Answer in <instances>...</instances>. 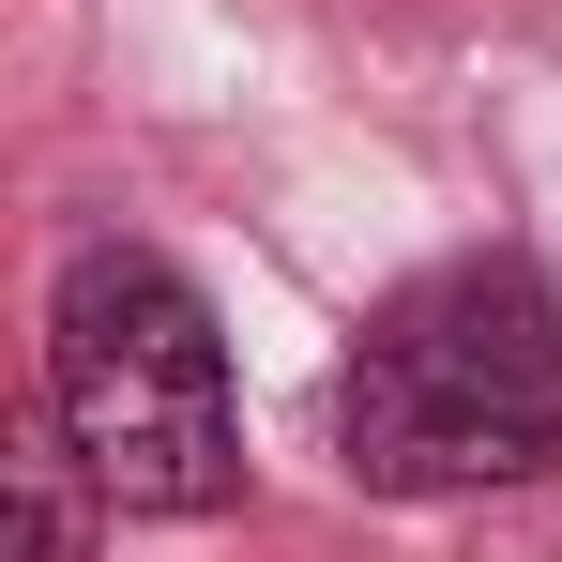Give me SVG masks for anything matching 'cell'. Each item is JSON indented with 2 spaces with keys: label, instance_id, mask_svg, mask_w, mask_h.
Returning <instances> with one entry per match:
<instances>
[{
  "label": "cell",
  "instance_id": "cell-1",
  "mask_svg": "<svg viewBox=\"0 0 562 562\" xmlns=\"http://www.w3.org/2000/svg\"><path fill=\"white\" fill-rule=\"evenodd\" d=\"M335 457L380 502H457L562 457V289L517 259H441L366 319L335 380Z\"/></svg>",
  "mask_w": 562,
  "mask_h": 562
},
{
  "label": "cell",
  "instance_id": "cell-2",
  "mask_svg": "<svg viewBox=\"0 0 562 562\" xmlns=\"http://www.w3.org/2000/svg\"><path fill=\"white\" fill-rule=\"evenodd\" d=\"M46 411L106 517H213L244 502V411L228 335L153 244H77L46 289Z\"/></svg>",
  "mask_w": 562,
  "mask_h": 562
},
{
  "label": "cell",
  "instance_id": "cell-3",
  "mask_svg": "<svg viewBox=\"0 0 562 562\" xmlns=\"http://www.w3.org/2000/svg\"><path fill=\"white\" fill-rule=\"evenodd\" d=\"M92 471L61 441V411H31L15 426V562H92V502H77Z\"/></svg>",
  "mask_w": 562,
  "mask_h": 562
}]
</instances>
